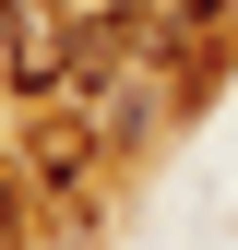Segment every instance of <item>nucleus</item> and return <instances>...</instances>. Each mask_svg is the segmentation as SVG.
<instances>
[{
    "mask_svg": "<svg viewBox=\"0 0 238 250\" xmlns=\"http://www.w3.org/2000/svg\"><path fill=\"white\" fill-rule=\"evenodd\" d=\"M72 48H83L72 0H0V60H12L24 96H60V83H72Z\"/></svg>",
    "mask_w": 238,
    "mask_h": 250,
    "instance_id": "obj_1",
    "label": "nucleus"
},
{
    "mask_svg": "<svg viewBox=\"0 0 238 250\" xmlns=\"http://www.w3.org/2000/svg\"><path fill=\"white\" fill-rule=\"evenodd\" d=\"M0 250H24V191L0 179Z\"/></svg>",
    "mask_w": 238,
    "mask_h": 250,
    "instance_id": "obj_2",
    "label": "nucleus"
},
{
    "mask_svg": "<svg viewBox=\"0 0 238 250\" xmlns=\"http://www.w3.org/2000/svg\"><path fill=\"white\" fill-rule=\"evenodd\" d=\"M83 12H107V24H131V12H143V0H83Z\"/></svg>",
    "mask_w": 238,
    "mask_h": 250,
    "instance_id": "obj_3",
    "label": "nucleus"
},
{
    "mask_svg": "<svg viewBox=\"0 0 238 250\" xmlns=\"http://www.w3.org/2000/svg\"><path fill=\"white\" fill-rule=\"evenodd\" d=\"M215 12H226V0H215Z\"/></svg>",
    "mask_w": 238,
    "mask_h": 250,
    "instance_id": "obj_4",
    "label": "nucleus"
}]
</instances>
